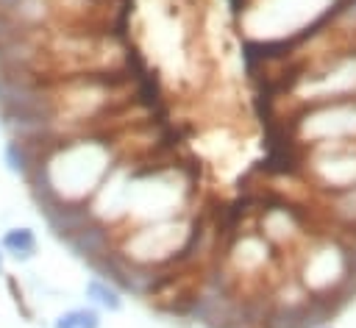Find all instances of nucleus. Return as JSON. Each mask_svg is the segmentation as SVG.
I'll return each instance as SVG.
<instances>
[{
	"mask_svg": "<svg viewBox=\"0 0 356 328\" xmlns=\"http://www.w3.org/2000/svg\"><path fill=\"white\" fill-rule=\"evenodd\" d=\"M36 247H39V239H36V231L31 225H11L0 236V250L8 259H14V261L33 259L36 256Z\"/></svg>",
	"mask_w": 356,
	"mask_h": 328,
	"instance_id": "obj_2",
	"label": "nucleus"
},
{
	"mask_svg": "<svg viewBox=\"0 0 356 328\" xmlns=\"http://www.w3.org/2000/svg\"><path fill=\"white\" fill-rule=\"evenodd\" d=\"M83 295L89 300V306H95L97 311H122L125 306V297H122V289L114 286L108 278L103 275H92L83 286Z\"/></svg>",
	"mask_w": 356,
	"mask_h": 328,
	"instance_id": "obj_3",
	"label": "nucleus"
},
{
	"mask_svg": "<svg viewBox=\"0 0 356 328\" xmlns=\"http://www.w3.org/2000/svg\"><path fill=\"white\" fill-rule=\"evenodd\" d=\"M320 328H331V325H320Z\"/></svg>",
	"mask_w": 356,
	"mask_h": 328,
	"instance_id": "obj_6",
	"label": "nucleus"
},
{
	"mask_svg": "<svg viewBox=\"0 0 356 328\" xmlns=\"http://www.w3.org/2000/svg\"><path fill=\"white\" fill-rule=\"evenodd\" d=\"M50 328H100V311L95 306H75L61 311Z\"/></svg>",
	"mask_w": 356,
	"mask_h": 328,
	"instance_id": "obj_4",
	"label": "nucleus"
},
{
	"mask_svg": "<svg viewBox=\"0 0 356 328\" xmlns=\"http://www.w3.org/2000/svg\"><path fill=\"white\" fill-rule=\"evenodd\" d=\"M3 264H6V253L0 250V272H3Z\"/></svg>",
	"mask_w": 356,
	"mask_h": 328,
	"instance_id": "obj_5",
	"label": "nucleus"
},
{
	"mask_svg": "<svg viewBox=\"0 0 356 328\" xmlns=\"http://www.w3.org/2000/svg\"><path fill=\"white\" fill-rule=\"evenodd\" d=\"M70 245V250L81 259H86L89 264H95L97 259H103L106 253H111V233L106 225H100L97 220H89L83 228H78L75 233H70L64 239Z\"/></svg>",
	"mask_w": 356,
	"mask_h": 328,
	"instance_id": "obj_1",
	"label": "nucleus"
}]
</instances>
